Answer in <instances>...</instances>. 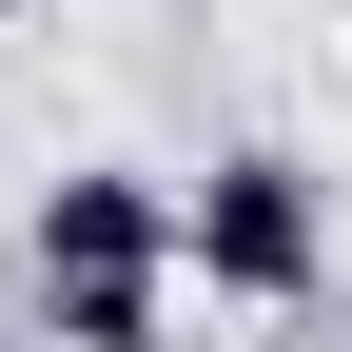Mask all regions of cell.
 Here are the masks:
<instances>
[{
	"label": "cell",
	"mask_w": 352,
	"mask_h": 352,
	"mask_svg": "<svg viewBox=\"0 0 352 352\" xmlns=\"http://www.w3.org/2000/svg\"><path fill=\"white\" fill-rule=\"evenodd\" d=\"M196 274H215V294H314V274H333V196H314V157H274V138L215 157V176H196Z\"/></svg>",
	"instance_id": "cell-1"
},
{
	"label": "cell",
	"mask_w": 352,
	"mask_h": 352,
	"mask_svg": "<svg viewBox=\"0 0 352 352\" xmlns=\"http://www.w3.org/2000/svg\"><path fill=\"white\" fill-rule=\"evenodd\" d=\"M157 274H196V196H157L118 157L39 196V294H157Z\"/></svg>",
	"instance_id": "cell-2"
},
{
	"label": "cell",
	"mask_w": 352,
	"mask_h": 352,
	"mask_svg": "<svg viewBox=\"0 0 352 352\" xmlns=\"http://www.w3.org/2000/svg\"><path fill=\"white\" fill-rule=\"evenodd\" d=\"M59 352H157V294H39Z\"/></svg>",
	"instance_id": "cell-3"
},
{
	"label": "cell",
	"mask_w": 352,
	"mask_h": 352,
	"mask_svg": "<svg viewBox=\"0 0 352 352\" xmlns=\"http://www.w3.org/2000/svg\"><path fill=\"white\" fill-rule=\"evenodd\" d=\"M0 352H59V333H0Z\"/></svg>",
	"instance_id": "cell-4"
},
{
	"label": "cell",
	"mask_w": 352,
	"mask_h": 352,
	"mask_svg": "<svg viewBox=\"0 0 352 352\" xmlns=\"http://www.w3.org/2000/svg\"><path fill=\"white\" fill-rule=\"evenodd\" d=\"M0 20H39V0H0Z\"/></svg>",
	"instance_id": "cell-5"
}]
</instances>
